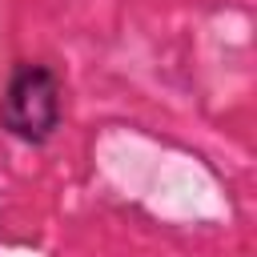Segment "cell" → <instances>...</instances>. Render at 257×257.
<instances>
[{
    "label": "cell",
    "instance_id": "obj_1",
    "mask_svg": "<svg viewBox=\"0 0 257 257\" xmlns=\"http://www.w3.org/2000/svg\"><path fill=\"white\" fill-rule=\"evenodd\" d=\"M64 100H60V76L48 64L16 60L0 96V128L16 137L20 145H48L60 128Z\"/></svg>",
    "mask_w": 257,
    "mask_h": 257
}]
</instances>
